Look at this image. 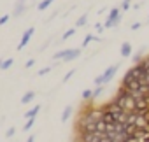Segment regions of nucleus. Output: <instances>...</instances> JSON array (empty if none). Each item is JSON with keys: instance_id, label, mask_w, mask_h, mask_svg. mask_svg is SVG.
Masks as SVG:
<instances>
[{"instance_id": "obj_1", "label": "nucleus", "mask_w": 149, "mask_h": 142, "mask_svg": "<svg viewBox=\"0 0 149 142\" xmlns=\"http://www.w3.org/2000/svg\"><path fill=\"white\" fill-rule=\"evenodd\" d=\"M118 68H119V63H114V65H111L105 72L102 74V76H98V77H95V84L97 86H104L105 83H109L112 77H114V74L118 72Z\"/></svg>"}, {"instance_id": "obj_2", "label": "nucleus", "mask_w": 149, "mask_h": 142, "mask_svg": "<svg viewBox=\"0 0 149 142\" xmlns=\"http://www.w3.org/2000/svg\"><path fill=\"white\" fill-rule=\"evenodd\" d=\"M81 54V49H63V51H58L56 54H53L54 60H63V61H72L79 58Z\"/></svg>"}, {"instance_id": "obj_3", "label": "nucleus", "mask_w": 149, "mask_h": 142, "mask_svg": "<svg viewBox=\"0 0 149 142\" xmlns=\"http://www.w3.org/2000/svg\"><path fill=\"white\" fill-rule=\"evenodd\" d=\"M119 21H121V14H119V9L118 7H114V9H111V13H109V16H107V21H105V28H112V26H116V25H119Z\"/></svg>"}, {"instance_id": "obj_4", "label": "nucleus", "mask_w": 149, "mask_h": 142, "mask_svg": "<svg viewBox=\"0 0 149 142\" xmlns=\"http://www.w3.org/2000/svg\"><path fill=\"white\" fill-rule=\"evenodd\" d=\"M33 30H35V28H28V30L23 33V37H21V40H19V44H18V51H21V49L30 42V39H32V35H33Z\"/></svg>"}, {"instance_id": "obj_5", "label": "nucleus", "mask_w": 149, "mask_h": 142, "mask_svg": "<svg viewBox=\"0 0 149 142\" xmlns=\"http://www.w3.org/2000/svg\"><path fill=\"white\" fill-rule=\"evenodd\" d=\"M102 119H104L107 125L116 123V114H114V112H111L109 109H104V107H102Z\"/></svg>"}, {"instance_id": "obj_6", "label": "nucleus", "mask_w": 149, "mask_h": 142, "mask_svg": "<svg viewBox=\"0 0 149 142\" xmlns=\"http://www.w3.org/2000/svg\"><path fill=\"white\" fill-rule=\"evenodd\" d=\"M132 54V44L130 42H123L121 44V56L123 58H128Z\"/></svg>"}, {"instance_id": "obj_7", "label": "nucleus", "mask_w": 149, "mask_h": 142, "mask_svg": "<svg viewBox=\"0 0 149 142\" xmlns=\"http://www.w3.org/2000/svg\"><path fill=\"white\" fill-rule=\"evenodd\" d=\"M33 98H35V91H26V93L21 97V104H30Z\"/></svg>"}, {"instance_id": "obj_8", "label": "nucleus", "mask_w": 149, "mask_h": 142, "mask_svg": "<svg viewBox=\"0 0 149 142\" xmlns=\"http://www.w3.org/2000/svg\"><path fill=\"white\" fill-rule=\"evenodd\" d=\"M39 111H40V105H35V107H32L28 112H25V118H26V119H30V118H37Z\"/></svg>"}, {"instance_id": "obj_9", "label": "nucleus", "mask_w": 149, "mask_h": 142, "mask_svg": "<svg viewBox=\"0 0 149 142\" xmlns=\"http://www.w3.org/2000/svg\"><path fill=\"white\" fill-rule=\"evenodd\" d=\"M107 132V123L104 119H98L97 121V133H105Z\"/></svg>"}, {"instance_id": "obj_10", "label": "nucleus", "mask_w": 149, "mask_h": 142, "mask_svg": "<svg viewBox=\"0 0 149 142\" xmlns=\"http://www.w3.org/2000/svg\"><path fill=\"white\" fill-rule=\"evenodd\" d=\"M70 114H72V105H67V107H65V111H63V114H61V121L65 123V121L70 118Z\"/></svg>"}, {"instance_id": "obj_11", "label": "nucleus", "mask_w": 149, "mask_h": 142, "mask_svg": "<svg viewBox=\"0 0 149 142\" xmlns=\"http://www.w3.org/2000/svg\"><path fill=\"white\" fill-rule=\"evenodd\" d=\"M53 2H54V0H42V2L39 4V11H46V9H47Z\"/></svg>"}, {"instance_id": "obj_12", "label": "nucleus", "mask_w": 149, "mask_h": 142, "mask_svg": "<svg viewBox=\"0 0 149 142\" xmlns=\"http://www.w3.org/2000/svg\"><path fill=\"white\" fill-rule=\"evenodd\" d=\"M13 63H14V60H13V58H7V60H4V61H2V68H0V70H7V68L13 65Z\"/></svg>"}, {"instance_id": "obj_13", "label": "nucleus", "mask_w": 149, "mask_h": 142, "mask_svg": "<svg viewBox=\"0 0 149 142\" xmlns=\"http://www.w3.org/2000/svg\"><path fill=\"white\" fill-rule=\"evenodd\" d=\"M83 100H93V91L91 90H84L83 91Z\"/></svg>"}, {"instance_id": "obj_14", "label": "nucleus", "mask_w": 149, "mask_h": 142, "mask_svg": "<svg viewBox=\"0 0 149 142\" xmlns=\"http://www.w3.org/2000/svg\"><path fill=\"white\" fill-rule=\"evenodd\" d=\"M33 125H35V118H30V119H26V125L23 126V130H25V132H28Z\"/></svg>"}, {"instance_id": "obj_15", "label": "nucleus", "mask_w": 149, "mask_h": 142, "mask_svg": "<svg viewBox=\"0 0 149 142\" xmlns=\"http://www.w3.org/2000/svg\"><path fill=\"white\" fill-rule=\"evenodd\" d=\"M86 21H88V16L86 14H83L79 19H77V23H76V26H83V25H86Z\"/></svg>"}, {"instance_id": "obj_16", "label": "nucleus", "mask_w": 149, "mask_h": 142, "mask_svg": "<svg viewBox=\"0 0 149 142\" xmlns=\"http://www.w3.org/2000/svg\"><path fill=\"white\" fill-rule=\"evenodd\" d=\"M132 7V0H123V4H121V9L123 11H128Z\"/></svg>"}, {"instance_id": "obj_17", "label": "nucleus", "mask_w": 149, "mask_h": 142, "mask_svg": "<svg viewBox=\"0 0 149 142\" xmlns=\"http://www.w3.org/2000/svg\"><path fill=\"white\" fill-rule=\"evenodd\" d=\"M74 33H76V28H70V30H67L65 33H63V40H67L68 37H72Z\"/></svg>"}, {"instance_id": "obj_18", "label": "nucleus", "mask_w": 149, "mask_h": 142, "mask_svg": "<svg viewBox=\"0 0 149 142\" xmlns=\"http://www.w3.org/2000/svg\"><path fill=\"white\" fill-rule=\"evenodd\" d=\"M47 72H51V67H44V68H40L39 72H37V76H46Z\"/></svg>"}, {"instance_id": "obj_19", "label": "nucleus", "mask_w": 149, "mask_h": 142, "mask_svg": "<svg viewBox=\"0 0 149 142\" xmlns=\"http://www.w3.org/2000/svg\"><path fill=\"white\" fill-rule=\"evenodd\" d=\"M93 39H95L93 35H86V37H84V40H83V47H86V46H88V44H90Z\"/></svg>"}, {"instance_id": "obj_20", "label": "nucleus", "mask_w": 149, "mask_h": 142, "mask_svg": "<svg viewBox=\"0 0 149 142\" xmlns=\"http://www.w3.org/2000/svg\"><path fill=\"white\" fill-rule=\"evenodd\" d=\"M125 142H142L139 137H135V135H130V137H126V140Z\"/></svg>"}, {"instance_id": "obj_21", "label": "nucleus", "mask_w": 149, "mask_h": 142, "mask_svg": "<svg viewBox=\"0 0 149 142\" xmlns=\"http://www.w3.org/2000/svg\"><path fill=\"white\" fill-rule=\"evenodd\" d=\"M14 133H16V128H14V126H13V128H9V130H7V132H6V137H7V139H9V137H13V135H14Z\"/></svg>"}, {"instance_id": "obj_22", "label": "nucleus", "mask_w": 149, "mask_h": 142, "mask_svg": "<svg viewBox=\"0 0 149 142\" xmlns=\"http://www.w3.org/2000/svg\"><path fill=\"white\" fill-rule=\"evenodd\" d=\"M9 18H11V16H9V14H4V16H2V18H0V25H6V23H7V21H9Z\"/></svg>"}, {"instance_id": "obj_23", "label": "nucleus", "mask_w": 149, "mask_h": 142, "mask_svg": "<svg viewBox=\"0 0 149 142\" xmlns=\"http://www.w3.org/2000/svg\"><path fill=\"white\" fill-rule=\"evenodd\" d=\"M133 61H135V63H140V61H142V53H137V54L133 56Z\"/></svg>"}, {"instance_id": "obj_24", "label": "nucleus", "mask_w": 149, "mask_h": 142, "mask_svg": "<svg viewBox=\"0 0 149 142\" xmlns=\"http://www.w3.org/2000/svg\"><path fill=\"white\" fill-rule=\"evenodd\" d=\"M100 93H102V86H97V90L93 91V100H95V98H97V97H98Z\"/></svg>"}, {"instance_id": "obj_25", "label": "nucleus", "mask_w": 149, "mask_h": 142, "mask_svg": "<svg viewBox=\"0 0 149 142\" xmlns=\"http://www.w3.org/2000/svg\"><path fill=\"white\" fill-rule=\"evenodd\" d=\"M74 72H76V70H70V72H68V74H67V76L63 77V83H67V81H68V79H70V77L74 76Z\"/></svg>"}, {"instance_id": "obj_26", "label": "nucleus", "mask_w": 149, "mask_h": 142, "mask_svg": "<svg viewBox=\"0 0 149 142\" xmlns=\"http://www.w3.org/2000/svg\"><path fill=\"white\" fill-rule=\"evenodd\" d=\"M140 26H142V23H133V25H132V30H139Z\"/></svg>"}, {"instance_id": "obj_27", "label": "nucleus", "mask_w": 149, "mask_h": 142, "mask_svg": "<svg viewBox=\"0 0 149 142\" xmlns=\"http://www.w3.org/2000/svg\"><path fill=\"white\" fill-rule=\"evenodd\" d=\"M33 63H35V60H28V61H26V68H30Z\"/></svg>"}, {"instance_id": "obj_28", "label": "nucleus", "mask_w": 149, "mask_h": 142, "mask_svg": "<svg viewBox=\"0 0 149 142\" xmlns=\"http://www.w3.org/2000/svg\"><path fill=\"white\" fill-rule=\"evenodd\" d=\"M26 142H35V135H30V137H28V140H26Z\"/></svg>"}, {"instance_id": "obj_29", "label": "nucleus", "mask_w": 149, "mask_h": 142, "mask_svg": "<svg viewBox=\"0 0 149 142\" xmlns=\"http://www.w3.org/2000/svg\"><path fill=\"white\" fill-rule=\"evenodd\" d=\"M2 61H4V60H2V58H0V68H2Z\"/></svg>"}]
</instances>
